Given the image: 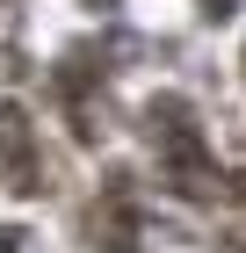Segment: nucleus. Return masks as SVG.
Segmentation results:
<instances>
[{"label": "nucleus", "instance_id": "f257e3e1", "mask_svg": "<svg viewBox=\"0 0 246 253\" xmlns=\"http://www.w3.org/2000/svg\"><path fill=\"white\" fill-rule=\"evenodd\" d=\"M145 130H152V145H159V181H167V188H181V195H217L225 188V174H217V159H210V145H203V130H196V116H189L181 94L152 101Z\"/></svg>", "mask_w": 246, "mask_h": 253}, {"label": "nucleus", "instance_id": "f03ea898", "mask_svg": "<svg viewBox=\"0 0 246 253\" xmlns=\"http://www.w3.org/2000/svg\"><path fill=\"white\" fill-rule=\"evenodd\" d=\"M0 174H7L15 195L37 188V130H29V116L15 101H0Z\"/></svg>", "mask_w": 246, "mask_h": 253}, {"label": "nucleus", "instance_id": "7ed1b4c3", "mask_svg": "<svg viewBox=\"0 0 246 253\" xmlns=\"http://www.w3.org/2000/svg\"><path fill=\"white\" fill-rule=\"evenodd\" d=\"M95 253H138V210L123 188H109L95 210Z\"/></svg>", "mask_w": 246, "mask_h": 253}, {"label": "nucleus", "instance_id": "20e7f679", "mask_svg": "<svg viewBox=\"0 0 246 253\" xmlns=\"http://www.w3.org/2000/svg\"><path fill=\"white\" fill-rule=\"evenodd\" d=\"M203 7H210V15H217V22H225V15H239L246 0H203Z\"/></svg>", "mask_w": 246, "mask_h": 253}, {"label": "nucleus", "instance_id": "39448f33", "mask_svg": "<svg viewBox=\"0 0 246 253\" xmlns=\"http://www.w3.org/2000/svg\"><path fill=\"white\" fill-rule=\"evenodd\" d=\"M0 253H22V232H15V224H0Z\"/></svg>", "mask_w": 246, "mask_h": 253}, {"label": "nucleus", "instance_id": "423d86ee", "mask_svg": "<svg viewBox=\"0 0 246 253\" xmlns=\"http://www.w3.org/2000/svg\"><path fill=\"white\" fill-rule=\"evenodd\" d=\"M87 7H101V15H109V7H116V0H87Z\"/></svg>", "mask_w": 246, "mask_h": 253}, {"label": "nucleus", "instance_id": "0eeeda50", "mask_svg": "<svg viewBox=\"0 0 246 253\" xmlns=\"http://www.w3.org/2000/svg\"><path fill=\"white\" fill-rule=\"evenodd\" d=\"M232 246H239V253H246V232H239V239H232Z\"/></svg>", "mask_w": 246, "mask_h": 253}]
</instances>
